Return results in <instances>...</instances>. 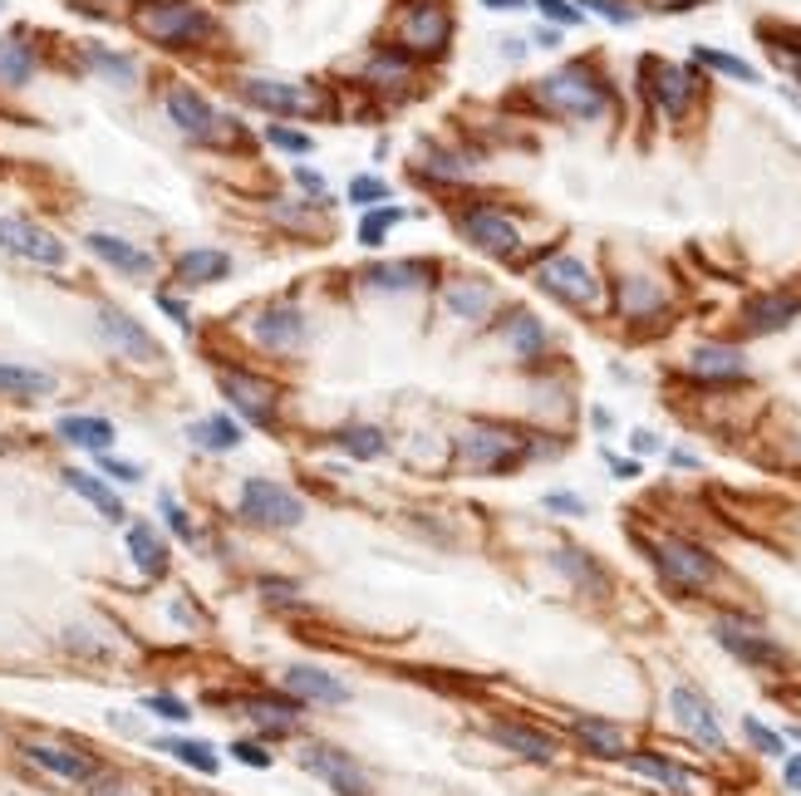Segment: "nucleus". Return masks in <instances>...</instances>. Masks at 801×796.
Wrapping results in <instances>:
<instances>
[{"label":"nucleus","mask_w":801,"mask_h":796,"mask_svg":"<svg viewBox=\"0 0 801 796\" xmlns=\"http://www.w3.org/2000/svg\"><path fill=\"white\" fill-rule=\"evenodd\" d=\"M133 25L168 49H192L212 39V15L202 5H192V0H153V5H143L133 15Z\"/></svg>","instance_id":"nucleus-1"},{"label":"nucleus","mask_w":801,"mask_h":796,"mask_svg":"<svg viewBox=\"0 0 801 796\" xmlns=\"http://www.w3.org/2000/svg\"><path fill=\"white\" fill-rule=\"evenodd\" d=\"M541 104L555 108L565 118H600L610 108V88L600 74H590L585 64H565L555 74L541 79Z\"/></svg>","instance_id":"nucleus-2"},{"label":"nucleus","mask_w":801,"mask_h":796,"mask_svg":"<svg viewBox=\"0 0 801 796\" xmlns=\"http://www.w3.org/2000/svg\"><path fill=\"white\" fill-rule=\"evenodd\" d=\"M237 507H241V516H247L251 526H271V531H286V526H300V521H306V501H300L290 487L271 482V477L241 482Z\"/></svg>","instance_id":"nucleus-3"},{"label":"nucleus","mask_w":801,"mask_h":796,"mask_svg":"<svg viewBox=\"0 0 801 796\" xmlns=\"http://www.w3.org/2000/svg\"><path fill=\"white\" fill-rule=\"evenodd\" d=\"M649 560L673 590H708L718 580V560L693 540H659V546H649Z\"/></svg>","instance_id":"nucleus-4"},{"label":"nucleus","mask_w":801,"mask_h":796,"mask_svg":"<svg viewBox=\"0 0 801 796\" xmlns=\"http://www.w3.org/2000/svg\"><path fill=\"white\" fill-rule=\"evenodd\" d=\"M0 251H11L35 265H50V271H60L70 261V246L55 231H45L40 222H31V216H0Z\"/></svg>","instance_id":"nucleus-5"},{"label":"nucleus","mask_w":801,"mask_h":796,"mask_svg":"<svg viewBox=\"0 0 801 796\" xmlns=\"http://www.w3.org/2000/svg\"><path fill=\"white\" fill-rule=\"evenodd\" d=\"M526 442L512 428H467L457 442V458L477 472H506L512 462H522Z\"/></svg>","instance_id":"nucleus-6"},{"label":"nucleus","mask_w":801,"mask_h":796,"mask_svg":"<svg viewBox=\"0 0 801 796\" xmlns=\"http://www.w3.org/2000/svg\"><path fill=\"white\" fill-rule=\"evenodd\" d=\"M217 383H222V399H227L247 423L276 428V389H271L266 379H256V373H247V369H222Z\"/></svg>","instance_id":"nucleus-7"},{"label":"nucleus","mask_w":801,"mask_h":796,"mask_svg":"<svg viewBox=\"0 0 801 796\" xmlns=\"http://www.w3.org/2000/svg\"><path fill=\"white\" fill-rule=\"evenodd\" d=\"M447 35H453V20H447L443 5L433 0H418V5L404 10V25H398V45L408 55H443L447 49Z\"/></svg>","instance_id":"nucleus-8"},{"label":"nucleus","mask_w":801,"mask_h":796,"mask_svg":"<svg viewBox=\"0 0 801 796\" xmlns=\"http://www.w3.org/2000/svg\"><path fill=\"white\" fill-rule=\"evenodd\" d=\"M713 639H718L732 658H742L748 668H781L787 664V654H781L777 639L762 634V629H752V625H742V619H718V625H713Z\"/></svg>","instance_id":"nucleus-9"},{"label":"nucleus","mask_w":801,"mask_h":796,"mask_svg":"<svg viewBox=\"0 0 801 796\" xmlns=\"http://www.w3.org/2000/svg\"><path fill=\"white\" fill-rule=\"evenodd\" d=\"M163 104H168V118L178 123L182 138H198V143H217L222 138V123H227V118H217V108H212L198 88L172 84L168 94H163Z\"/></svg>","instance_id":"nucleus-10"},{"label":"nucleus","mask_w":801,"mask_h":796,"mask_svg":"<svg viewBox=\"0 0 801 796\" xmlns=\"http://www.w3.org/2000/svg\"><path fill=\"white\" fill-rule=\"evenodd\" d=\"M669 708H673V723L683 727V733L693 737V742H703L708 752H722V727H718V713H713V703L698 693L693 684H673L669 693Z\"/></svg>","instance_id":"nucleus-11"},{"label":"nucleus","mask_w":801,"mask_h":796,"mask_svg":"<svg viewBox=\"0 0 801 796\" xmlns=\"http://www.w3.org/2000/svg\"><path fill=\"white\" fill-rule=\"evenodd\" d=\"M99 334H104V344H109L113 354H123V359H139V364H158L163 359L158 340H153V334L133 320V314H123L119 305H99Z\"/></svg>","instance_id":"nucleus-12"},{"label":"nucleus","mask_w":801,"mask_h":796,"mask_svg":"<svg viewBox=\"0 0 801 796\" xmlns=\"http://www.w3.org/2000/svg\"><path fill=\"white\" fill-rule=\"evenodd\" d=\"M536 285L551 290L555 300H565V305H595V300H600V281H595V275L585 271L575 256H551V261H541Z\"/></svg>","instance_id":"nucleus-13"},{"label":"nucleus","mask_w":801,"mask_h":796,"mask_svg":"<svg viewBox=\"0 0 801 796\" xmlns=\"http://www.w3.org/2000/svg\"><path fill=\"white\" fill-rule=\"evenodd\" d=\"M463 236L477 246V251L502 256V261H512V256L522 251V231H516L497 206H473V212H463Z\"/></svg>","instance_id":"nucleus-14"},{"label":"nucleus","mask_w":801,"mask_h":796,"mask_svg":"<svg viewBox=\"0 0 801 796\" xmlns=\"http://www.w3.org/2000/svg\"><path fill=\"white\" fill-rule=\"evenodd\" d=\"M300 767H306V772H315L325 786H335L339 796H369L364 767H359L355 757L335 752V747H306V752H300Z\"/></svg>","instance_id":"nucleus-15"},{"label":"nucleus","mask_w":801,"mask_h":796,"mask_svg":"<svg viewBox=\"0 0 801 796\" xmlns=\"http://www.w3.org/2000/svg\"><path fill=\"white\" fill-rule=\"evenodd\" d=\"M241 98L266 114H315V88L286 79H241Z\"/></svg>","instance_id":"nucleus-16"},{"label":"nucleus","mask_w":801,"mask_h":796,"mask_svg":"<svg viewBox=\"0 0 801 796\" xmlns=\"http://www.w3.org/2000/svg\"><path fill=\"white\" fill-rule=\"evenodd\" d=\"M310 324H306V310L300 305H266V310L251 320V340L266 344V349H296V344H306Z\"/></svg>","instance_id":"nucleus-17"},{"label":"nucleus","mask_w":801,"mask_h":796,"mask_svg":"<svg viewBox=\"0 0 801 796\" xmlns=\"http://www.w3.org/2000/svg\"><path fill=\"white\" fill-rule=\"evenodd\" d=\"M644 79H649V98L663 108L669 118H683L693 104V74L679 64H663V59H644Z\"/></svg>","instance_id":"nucleus-18"},{"label":"nucleus","mask_w":801,"mask_h":796,"mask_svg":"<svg viewBox=\"0 0 801 796\" xmlns=\"http://www.w3.org/2000/svg\"><path fill=\"white\" fill-rule=\"evenodd\" d=\"M25 757L35 767H45L50 776H64V782H99V762L74 747H60V742H25Z\"/></svg>","instance_id":"nucleus-19"},{"label":"nucleus","mask_w":801,"mask_h":796,"mask_svg":"<svg viewBox=\"0 0 801 796\" xmlns=\"http://www.w3.org/2000/svg\"><path fill=\"white\" fill-rule=\"evenodd\" d=\"M84 241H89V251L99 256L104 265H113V271H123V275H153V265H158L143 246L123 241V236H113V231H89Z\"/></svg>","instance_id":"nucleus-20"},{"label":"nucleus","mask_w":801,"mask_h":796,"mask_svg":"<svg viewBox=\"0 0 801 796\" xmlns=\"http://www.w3.org/2000/svg\"><path fill=\"white\" fill-rule=\"evenodd\" d=\"M487 737H492V742H502L506 752L526 757V762H551V757L561 752L551 733H541V727H526V723H492V727H487Z\"/></svg>","instance_id":"nucleus-21"},{"label":"nucleus","mask_w":801,"mask_h":796,"mask_svg":"<svg viewBox=\"0 0 801 796\" xmlns=\"http://www.w3.org/2000/svg\"><path fill=\"white\" fill-rule=\"evenodd\" d=\"M286 693L300 698V703H349V688L339 684L335 674H325V668L315 664H296L286 674Z\"/></svg>","instance_id":"nucleus-22"},{"label":"nucleus","mask_w":801,"mask_h":796,"mask_svg":"<svg viewBox=\"0 0 801 796\" xmlns=\"http://www.w3.org/2000/svg\"><path fill=\"white\" fill-rule=\"evenodd\" d=\"M55 432H60L70 448H84V452H94V458H99V452H109L113 438H119V432H113V423L99 418V413H64V418L55 423Z\"/></svg>","instance_id":"nucleus-23"},{"label":"nucleus","mask_w":801,"mask_h":796,"mask_svg":"<svg viewBox=\"0 0 801 796\" xmlns=\"http://www.w3.org/2000/svg\"><path fill=\"white\" fill-rule=\"evenodd\" d=\"M797 314H801L797 295L777 290V295H757V300H748V310H742V324H748L752 334H772V330H787Z\"/></svg>","instance_id":"nucleus-24"},{"label":"nucleus","mask_w":801,"mask_h":796,"mask_svg":"<svg viewBox=\"0 0 801 796\" xmlns=\"http://www.w3.org/2000/svg\"><path fill=\"white\" fill-rule=\"evenodd\" d=\"M689 373L693 379H742L748 373V359L732 344H698L689 354Z\"/></svg>","instance_id":"nucleus-25"},{"label":"nucleus","mask_w":801,"mask_h":796,"mask_svg":"<svg viewBox=\"0 0 801 796\" xmlns=\"http://www.w3.org/2000/svg\"><path fill=\"white\" fill-rule=\"evenodd\" d=\"M188 438L198 452H237L247 432H241V423L227 418V413H207V418H198L188 428Z\"/></svg>","instance_id":"nucleus-26"},{"label":"nucleus","mask_w":801,"mask_h":796,"mask_svg":"<svg viewBox=\"0 0 801 796\" xmlns=\"http://www.w3.org/2000/svg\"><path fill=\"white\" fill-rule=\"evenodd\" d=\"M64 487L80 491V497L89 501V507L99 511L104 521H123V501H119V491H113L104 477H94V472H84V467H64Z\"/></svg>","instance_id":"nucleus-27"},{"label":"nucleus","mask_w":801,"mask_h":796,"mask_svg":"<svg viewBox=\"0 0 801 796\" xmlns=\"http://www.w3.org/2000/svg\"><path fill=\"white\" fill-rule=\"evenodd\" d=\"M50 393H55V373L0 359V399H50Z\"/></svg>","instance_id":"nucleus-28"},{"label":"nucleus","mask_w":801,"mask_h":796,"mask_svg":"<svg viewBox=\"0 0 801 796\" xmlns=\"http://www.w3.org/2000/svg\"><path fill=\"white\" fill-rule=\"evenodd\" d=\"M172 271H178L182 285H212V281H222V275H231V256L212 251V246H198V251H182Z\"/></svg>","instance_id":"nucleus-29"},{"label":"nucleus","mask_w":801,"mask_h":796,"mask_svg":"<svg viewBox=\"0 0 801 796\" xmlns=\"http://www.w3.org/2000/svg\"><path fill=\"white\" fill-rule=\"evenodd\" d=\"M129 556L148 580H158L163 570H168V546H163V536L148 526V521H133L129 526Z\"/></svg>","instance_id":"nucleus-30"},{"label":"nucleus","mask_w":801,"mask_h":796,"mask_svg":"<svg viewBox=\"0 0 801 796\" xmlns=\"http://www.w3.org/2000/svg\"><path fill=\"white\" fill-rule=\"evenodd\" d=\"M630 757V767L639 776H649V782H659L663 792H673V796H689L693 792V776L683 772L679 762H669V757H659V752H624Z\"/></svg>","instance_id":"nucleus-31"},{"label":"nucleus","mask_w":801,"mask_h":796,"mask_svg":"<svg viewBox=\"0 0 801 796\" xmlns=\"http://www.w3.org/2000/svg\"><path fill=\"white\" fill-rule=\"evenodd\" d=\"M497 305V295H492V285H482V281H457V285H447V310L457 314V320H487V310Z\"/></svg>","instance_id":"nucleus-32"},{"label":"nucleus","mask_w":801,"mask_h":796,"mask_svg":"<svg viewBox=\"0 0 801 796\" xmlns=\"http://www.w3.org/2000/svg\"><path fill=\"white\" fill-rule=\"evenodd\" d=\"M247 717H251V723H256L266 737H286V733H296L300 708L276 703V698H251V703H247Z\"/></svg>","instance_id":"nucleus-33"},{"label":"nucleus","mask_w":801,"mask_h":796,"mask_svg":"<svg viewBox=\"0 0 801 796\" xmlns=\"http://www.w3.org/2000/svg\"><path fill=\"white\" fill-rule=\"evenodd\" d=\"M35 74V49L25 39H0V88H21Z\"/></svg>","instance_id":"nucleus-34"},{"label":"nucleus","mask_w":801,"mask_h":796,"mask_svg":"<svg viewBox=\"0 0 801 796\" xmlns=\"http://www.w3.org/2000/svg\"><path fill=\"white\" fill-rule=\"evenodd\" d=\"M158 752L178 757L182 767H192V772H202V776H212L222 767L217 752H212L207 742H198V737H158Z\"/></svg>","instance_id":"nucleus-35"},{"label":"nucleus","mask_w":801,"mask_h":796,"mask_svg":"<svg viewBox=\"0 0 801 796\" xmlns=\"http://www.w3.org/2000/svg\"><path fill=\"white\" fill-rule=\"evenodd\" d=\"M575 737H581L595 757H624V733L614 723H600V717H575Z\"/></svg>","instance_id":"nucleus-36"},{"label":"nucleus","mask_w":801,"mask_h":796,"mask_svg":"<svg viewBox=\"0 0 801 796\" xmlns=\"http://www.w3.org/2000/svg\"><path fill=\"white\" fill-rule=\"evenodd\" d=\"M339 448L359 462H374L388 452V438L379 428H369V423H349V428H339Z\"/></svg>","instance_id":"nucleus-37"},{"label":"nucleus","mask_w":801,"mask_h":796,"mask_svg":"<svg viewBox=\"0 0 801 796\" xmlns=\"http://www.w3.org/2000/svg\"><path fill=\"white\" fill-rule=\"evenodd\" d=\"M506 340H512V349L522 354V359H536V354L546 349L541 320H536V314H526V310H516L512 320H506Z\"/></svg>","instance_id":"nucleus-38"},{"label":"nucleus","mask_w":801,"mask_h":796,"mask_svg":"<svg viewBox=\"0 0 801 796\" xmlns=\"http://www.w3.org/2000/svg\"><path fill=\"white\" fill-rule=\"evenodd\" d=\"M663 305V290L654 281H644V275H634V281L620 285V310L630 314V320H639V314H654Z\"/></svg>","instance_id":"nucleus-39"},{"label":"nucleus","mask_w":801,"mask_h":796,"mask_svg":"<svg viewBox=\"0 0 801 796\" xmlns=\"http://www.w3.org/2000/svg\"><path fill=\"white\" fill-rule=\"evenodd\" d=\"M418 275H423V265H414V261H379L374 271H364V281L374 290H414Z\"/></svg>","instance_id":"nucleus-40"},{"label":"nucleus","mask_w":801,"mask_h":796,"mask_svg":"<svg viewBox=\"0 0 801 796\" xmlns=\"http://www.w3.org/2000/svg\"><path fill=\"white\" fill-rule=\"evenodd\" d=\"M408 74H414L408 49H374V59H369V79H379V84H408Z\"/></svg>","instance_id":"nucleus-41"},{"label":"nucleus","mask_w":801,"mask_h":796,"mask_svg":"<svg viewBox=\"0 0 801 796\" xmlns=\"http://www.w3.org/2000/svg\"><path fill=\"white\" fill-rule=\"evenodd\" d=\"M84 59H89L104 79H113V84H133V79H139V64H133L129 55H113V49H104V45H84Z\"/></svg>","instance_id":"nucleus-42"},{"label":"nucleus","mask_w":801,"mask_h":796,"mask_svg":"<svg viewBox=\"0 0 801 796\" xmlns=\"http://www.w3.org/2000/svg\"><path fill=\"white\" fill-rule=\"evenodd\" d=\"M693 55H698V64L718 69V74L742 79V84H757V69H752L748 59H738V55H722V49H708V45H698V49H693Z\"/></svg>","instance_id":"nucleus-43"},{"label":"nucleus","mask_w":801,"mask_h":796,"mask_svg":"<svg viewBox=\"0 0 801 796\" xmlns=\"http://www.w3.org/2000/svg\"><path fill=\"white\" fill-rule=\"evenodd\" d=\"M555 566H561L571 580H581V585H590L595 595H600V590H605V570H600V566H590V560H585L581 550H555Z\"/></svg>","instance_id":"nucleus-44"},{"label":"nucleus","mask_w":801,"mask_h":796,"mask_svg":"<svg viewBox=\"0 0 801 796\" xmlns=\"http://www.w3.org/2000/svg\"><path fill=\"white\" fill-rule=\"evenodd\" d=\"M394 222H404V212L398 206H379V212H364V222H359V246H384V236H388V226Z\"/></svg>","instance_id":"nucleus-45"},{"label":"nucleus","mask_w":801,"mask_h":796,"mask_svg":"<svg viewBox=\"0 0 801 796\" xmlns=\"http://www.w3.org/2000/svg\"><path fill=\"white\" fill-rule=\"evenodd\" d=\"M742 733H748V742L757 747V752H767V757H781V752H787V742H781V737L772 733V727H762L757 717H742Z\"/></svg>","instance_id":"nucleus-46"},{"label":"nucleus","mask_w":801,"mask_h":796,"mask_svg":"<svg viewBox=\"0 0 801 796\" xmlns=\"http://www.w3.org/2000/svg\"><path fill=\"white\" fill-rule=\"evenodd\" d=\"M349 202H359V206L388 202V182L384 177H355V182H349Z\"/></svg>","instance_id":"nucleus-47"},{"label":"nucleus","mask_w":801,"mask_h":796,"mask_svg":"<svg viewBox=\"0 0 801 796\" xmlns=\"http://www.w3.org/2000/svg\"><path fill=\"white\" fill-rule=\"evenodd\" d=\"M158 507H163V516H168L172 536H182V540H198V526H192V521H188V511L178 507V497H172V491H163V497H158Z\"/></svg>","instance_id":"nucleus-48"},{"label":"nucleus","mask_w":801,"mask_h":796,"mask_svg":"<svg viewBox=\"0 0 801 796\" xmlns=\"http://www.w3.org/2000/svg\"><path fill=\"white\" fill-rule=\"evenodd\" d=\"M143 708H153V713L168 717V723H188V717H192V708L182 703V698H172V693H148V698H143Z\"/></svg>","instance_id":"nucleus-49"},{"label":"nucleus","mask_w":801,"mask_h":796,"mask_svg":"<svg viewBox=\"0 0 801 796\" xmlns=\"http://www.w3.org/2000/svg\"><path fill=\"white\" fill-rule=\"evenodd\" d=\"M266 138H271L276 147H286V153H296V157L315 147V143H310V133H296V128H266Z\"/></svg>","instance_id":"nucleus-50"},{"label":"nucleus","mask_w":801,"mask_h":796,"mask_svg":"<svg viewBox=\"0 0 801 796\" xmlns=\"http://www.w3.org/2000/svg\"><path fill=\"white\" fill-rule=\"evenodd\" d=\"M536 10H541L546 20H555V25H581V10H575L571 0H536Z\"/></svg>","instance_id":"nucleus-51"},{"label":"nucleus","mask_w":801,"mask_h":796,"mask_svg":"<svg viewBox=\"0 0 801 796\" xmlns=\"http://www.w3.org/2000/svg\"><path fill=\"white\" fill-rule=\"evenodd\" d=\"M231 757H237V762H247V767H261V772L271 767L266 742H231Z\"/></svg>","instance_id":"nucleus-52"},{"label":"nucleus","mask_w":801,"mask_h":796,"mask_svg":"<svg viewBox=\"0 0 801 796\" xmlns=\"http://www.w3.org/2000/svg\"><path fill=\"white\" fill-rule=\"evenodd\" d=\"M99 467H104V477H113V482H139V477H143V467L109 458V452H99Z\"/></svg>","instance_id":"nucleus-53"},{"label":"nucleus","mask_w":801,"mask_h":796,"mask_svg":"<svg viewBox=\"0 0 801 796\" xmlns=\"http://www.w3.org/2000/svg\"><path fill=\"white\" fill-rule=\"evenodd\" d=\"M585 5H590L595 15H605L610 25H630V20H634V10H624L620 0H585Z\"/></svg>","instance_id":"nucleus-54"},{"label":"nucleus","mask_w":801,"mask_h":796,"mask_svg":"<svg viewBox=\"0 0 801 796\" xmlns=\"http://www.w3.org/2000/svg\"><path fill=\"white\" fill-rule=\"evenodd\" d=\"M158 305H163V314H168V320H178L182 330H192V310L178 300V295H168V290H163V295H158Z\"/></svg>","instance_id":"nucleus-55"},{"label":"nucleus","mask_w":801,"mask_h":796,"mask_svg":"<svg viewBox=\"0 0 801 796\" xmlns=\"http://www.w3.org/2000/svg\"><path fill=\"white\" fill-rule=\"evenodd\" d=\"M546 507H551V511H575V516H581L585 501H581V497H571V491H551V497H546Z\"/></svg>","instance_id":"nucleus-56"},{"label":"nucleus","mask_w":801,"mask_h":796,"mask_svg":"<svg viewBox=\"0 0 801 796\" xmlns=\"http://www.w3.org/2000/svg\"><path fill=\"white\" fill-rule=\"evenodd\" d=\"M296 182L306 187V192H315V197L325 192V182H320V173H310V167H300V163H296Z\"/></svg>","instance_id":"nucleus-57"},{"label":"nucleus","mask_w":801,"mask_h":796,"mask_svg":"<svg viewBox=\"0 0 801 796\" xmlns=\"http://www.w3.org/2000/svg\"><path fill=\"white\" fill-rule=\"evenodd\" d=\"M261 590H266L271 599H296V585H286V580H261Z\"/></svg>","instance_id":"nucleus-58"},{"label":"nucleus","mask_w":801,"mask_h":796,"mask_svg":"<svg viewBox=\"0 0 801 796\" xmlns=\"http://www.w3.org/2000/svg\"><path fill=\"white\" fill-rule=\"evenodd\" d=\"M605 458H610L614 477H624V482H630V477H639V462H620V458H614V452H605Z\"/></svg>","instance_id":"nucleus-59"},{"label":"nucleus","mask_w":801,"mask_h":796,"mask_svg":"<svg viewBox=\"0 0 801 796\" xmlns=\"http://www.w3.org/2000/svg\"><path fill=\"white\" fill-rule=\"evenodd\" d=\"M634 452H659V438H654V432H634Z\"/></svg>","instance_id":"nucleus-60"},{"label":"nucleus","mask_w":801,"mask_h":796,"mask_svg":"<svg viewBox=\"0 0 801 796\" xmlns=\"http://www.w3.org/2000/svg\"><path fill=\"white\" fill-rule=\"evenodd\" d=\"M787 786H801V757H787Z\"/></svg>","instance_id":"nucleus-61"},{"label":"nucleus","mask_w":801,"mask_h":796,"mask_svg":"<svg viewBox=\"0 0 801 796\" xmlns=\"http://www.w3.org/2000/svg\"><path fill=\"white\" fill-rule=\"evenodd\" d=\"M482 5H492V10H522L526 0H482Z\"/></svg>","instance_id":"nucleus-62"},{"label":"nucleus","mask_w":801,"mask_h":796,"mask_svg":"<svg viewBox=\"0 0 801 796\" xmlns=\"http://www.w3.org/2000/svg\"><path fill=\"white\" fill-rule=\"evenodd\" d=\"M99 796H123V786H119V782H109V786L99 782Z\"/></svg>","instance_id":"nucleus-63"}]
</instances>
